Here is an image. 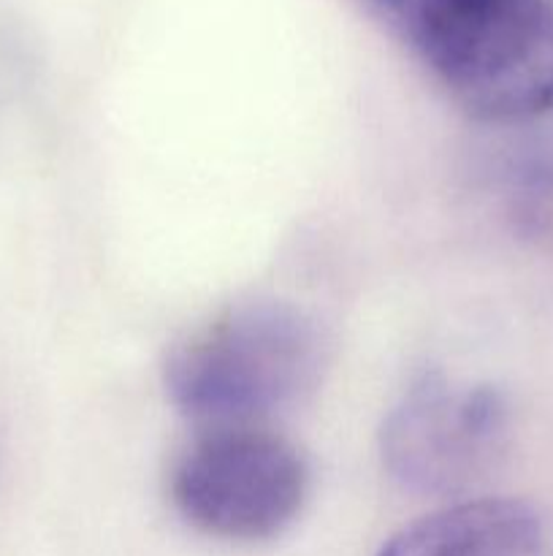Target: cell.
<instances>
[{"mask_svg":"<svg viewBox=\"0 0 553 556\" xmlns=\"http://www.w3.org/2000/svg\"><path fill=\"white\" fill-rule=\"evenodd\" d=\"M483 123L553 114V0H358Z\"/></svg>","mask_w":553,"mask_h":556,"instance_id":"obj_1","label":"cell"},{"mask_svg":"<svg viewBox=\"0 0 553 556\" xmlns=\"http://www.w3.org/2000/svg\"><path fill=\"white\" fill-rule=\"evenodd\" d=\"M329 369V337L314 315L282 299H247L184 337L163 386L204 427H269L307 402Z\"/></svg>","mask_w":553,"mask_h":556,"instance_id":"obj_2","label":"cell"},{"mask_svg":"<svg viewBox=\"0 0 553 556\" xmlns=\"http://www.w3.org/2000/svg\"><path fill=\"white\" fill-rule=\"evenodd\" d=\"M312 489L296 443L271 427H204L168 476L171 505L206 538L255 546L285 535Z\"/></svg>","mask_w":553,"mask_h":556,"instance_id":"obj_3","label":"cell"},{"mask_svg":"<svg viewBox=\"0 0 553 556\" xmlns=\"http://www.w3.org/2000/svg\"><path fill=\"white\" fill-rule=\"evenodd\" d=\"M507 440L510 405L497 386L432 372L388 410L380 459L404 492L464 500L497 470Z\"/></svg>","mask_w":553,"mask_h":556,"instance_id":"obj_4","label":"cell"},{"mask_svg":"<svg viewBox=\"0 0 553 556\" xmlns=\"http://www.w3.org/2000/svg\"><path fill=\"white\" fill-rule=\"evenodd\" d=\"M377 556H553V510L524 497H464L410 521Z\"/></svg>","mask_w":553,"mask_h":556,"instance_id":"obj_5","label":"cell"}]
</instances>
